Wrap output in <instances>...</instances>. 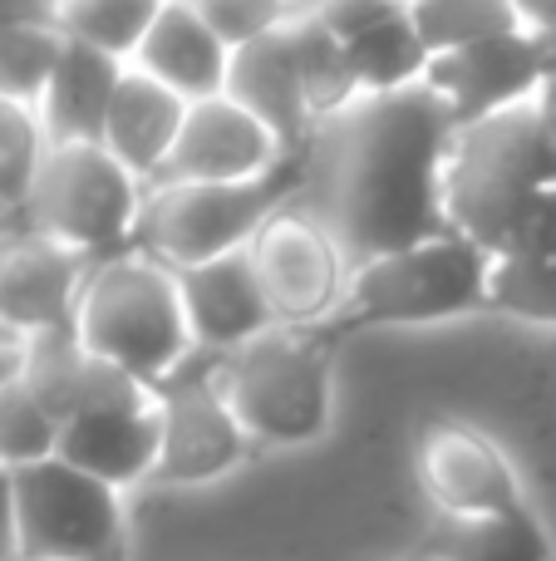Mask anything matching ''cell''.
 <instances>
[{"label":"cell","mask_w":556,"mask_h":561,"mask_svg":"<svg viewBox=\"0 0 556 561\" xmlns=\"http://www.w3.org/2000/svg\"><path fill=\"white\" fill-rule=\"evenodd\" d=\"M453 134L459 124L429 84L360 94L315 124L296 207L331 227L350 266L449 237L443 163Z\"/></svg>","instance_id":"1"},{"label":"cell","mask_w":556,"mask_h":561,"mask_svg":"<svg viewBox=\"0 0 556 561\" xmlns=\"http://www.w3.org/2000/svg\"><path fill=\"white\" fill-rule=\"evenodd\" d=\"M547 187H556V138L537 99L453 134L443 163V213L453 232L478 242L488 256L508 252Z\"/></svg>","instance_id":"2"},{"label":"cell","mask_w":556,"mask_h":561,"mask_svg":"<svg viewBox=\"0 0 556 561\" xmlns=\"http://www.w3.org/2000/svg\"><path fill=\"white\" fill-rule=\"evenodd\" d=\"M74 330L99 359L118 365L138 385H163L187 355H193V330H187L177 272L143 247H124L114 256H99L84 276L74 310Z\"/></svg>","instance_id":"3"},{"label":"cell","mask_w":556,"mask_h":561,"mask_svg":"<svg viewBox=\"0 0 556 561\" xmlns=\"http://www.w3.org/2000/svg\"><path fill=\"white\" fill-rule=\"evenodd\" d=\"M340 325H276L222 355L217 379L256 448H305L335 414Z\"/></svg>","instance_id":"4"},{"label":"cell","mask_w":556,"mask_h":561,"mask_svg":"<svg viewBox=\"0 0 556 561\" xmlns=\"http://www.w3.org/2000/svg\"><path fill=\"white\" fill-rule=\"evenodd\" d=\"M301 168V153H291L271 173L246 183H153L138 213L134 247L167 262L173 272L242 252L281 207L296 203Z\"/></svg>","instance_id":"5"},{"label":"cell","mask_w":556,"mask_h":561,"mask_svg":"<svg viewBox=\"0 0 556 561\" xmlns=\"http://www.w3.org/2000/svg\"><path fill=\"white\" fill-rule=\"evenodd\" d=\"M488 272L493 256L459 232L374 256L355 266L335 325H439V320L473 316L488 310Z\"/></svg>","instance_id":"6"},{"label":"cell","mask_w":556,"mask_h":561,"mask_svg":"<svg viewBox=\"0 0 556 561\" xmlns=\"http://www.w3.org/2000/svg\"><path fill=\"white\" fill-rule=\"evenodd\" d=\"M148 187L104 144H49L20 222L99 262L134 247Z\"/></svg>","instance_id":"7"},{"label":"cell","mask_w":556,"mask_h":561,"mask_svg":"<svg viewBox=\"0 0 556 561\" xmlns=\"http://www.w3.org/2000/svg\"><path fill=\"white\" fill-rule=\"evenodd\" d=\"M15 547L20 561H124V493L45 458L15 473Z\"/></svg>","instance_id":"8"},{"label":"cell","mask_w":556,"mask_h":561,"mask_svg":"<svg viewBox=\"0 0 556 561\" xmlns=\"http://www.w3.org/2000/svg\"><path fill=\"white\" fill-rule=\"evenodd\" d=\"M217 365H222V355L193 350L163 385H153L158 424H163L153 483L207 488L256 454L252 434L242 428L222 379H217Z\"/></svg>","instance_id":"9"},{"label":"cell","mask_w":556,"mask_h":561,"mask_svg":"<svg viewBox=\"0 0 556 561\" xmlns=\"http://www.w3.org/2000/svg\"><path fill=\"white\" fill-rule=\"evenodd\" d=\"M256 276L276 310V325H331L350 296V256L335 232L305 207H281L252 242Z\"/></svg>","instance_id":"10"},{"label":"cell","mask_w":556,"mask_h":561,"mask_svg":"<svg viewBox=\"0 0 556 561\" xmlns=\"http://www.w3.org/2000/svg\"><path fill=\"white\" fill-rule=\"evenodd\" d=\"M414 468L439 523H483L528 507L522 478L502 444L459 419H439L424 428L414 444Z\"/></svg>","instance_id":"11"},{"label":"cell","mask_w":556,"mask_h":561,"mask_svg":"<svg viewBox=\"0 0 556 561\" xmlns=\"http://www.w3.org/2000/svg\"><path fill=\"white\" fill-rule=\"evenodd\" d=\"M552 75V55L547 39L532 35V30H512V35H493L478 45L449 49V55H433L424 69V84L449 104L453 124H478L493 118L502 108L532 104L542 94Z\"/></svg>","instance_id":"12"},{"label":"cell","mask_w":556,"mask_h":561,"mask_svg":"<svg viewBox=\"0 0 556 561\" xmlns=\"http://www.w3.org/2000/svg\"><path fill=\"white\" fill-rule=\"evenodd\" d=\"M89 256L25 222L0 232V325L15 340L74 325L79 290L89 276Z\"/></svg>","instance_id":"13"},{"label":"cell","mask_w":556,"mask_h":561,"mask_svg":"<svg viewBox=\"0 0 556 561\" xmlns=\"http://www.w3.org/2000/svg\"><path fill=\"white\" fill-rule=\"evenodd\" d=\"M281 158L291 153L276 144V134L262 118L246 114L236 99L212 94L187 108L173 158L163 163V173L153 183H246V178L271 173Z\"/></svg>","instance_id":"14"},{"label":"cell","mask_w":556,"mask_h":561,"mask_svg":"<svg viewBox=\"0 0 556 561\" xmlns=\"http://www.w3.org/2000/svg\"><path fill=\"white\" fill-rule=\"evenodd\" d=\"M177 290H183L193 345L207 350V355H232L246 340L276 330V310L266 300L262 276H256L252 247L183 266L177 272Z\"/></svg>","instance_id":"15"},{"label":"cell","mask_w":556,"mask_h":561,"mask_svg":"<svg viewBox=\"0 0 556 561\" xmlns=\"http://www.w3.org/2000/svg\"><path fill=\"white\" fill-rule=\"evenodd\" d=\"M20 379H25V385L39 394V404L59 419V428L79 414L134 404V399L153 394V389L138 385V379L124 375L118 365L99 359L94 350L79 340L74 325L20 340Z\"/></svg>","instance_id":"16"},{"label":"cell","mask_w":556,"mask_h":561,"mask_svg":"<svg viewBox=\"0 0 556 561\" xmlns=\"http://www.w3.org/2000/svg\"><path fill=\"white\" fill-rule=\"evenodd\" d=\"M158 444H163L158 399L143 394L134 404H114V409H94V414L69 419L59 428L55 458H65L79 473L128 493V488L148 483L158 473Z\"/></svg>","instance_id":"17"},{"label":"cell","mask_w":556,"mask_h":561,"mask_svg":"<svg viewBox=\"0 0 556 561\" xmlns=\"http://www.w3.org/2000/svg\"><path fill=\"white\" fill-rule=\"evenodd\" d=\"M222 94L236 99L246 114L262 118L286 153H305V144L315 134V114H311V99H305L301 59H296L291 30L286 25H276L271 35H256L252 45L232 49Z\"/></svg>","instance_id":"18"},{"label":"cell","mask_w":556,"mask_h":561,"mask_svg":"<svg viewBox=\"0 0 556 561\" xmlns=\"http://www.w3.org/2000/svg\"><path fill=\"white\" fill-rule=\"evenodd\" d=\"M187 99L173 94L167 84H158L153 75L128 65L124 79H118V94L108 104V118H104V138L99 144L138 178V183H153L163 173V163L173 158L177 148V134L187 124Z\"/></svg>","instance_id":"19"},{"label":"cell","mask_w":556,"mask_h":561,"mask_svg":"<svg viewBox=\"0 0 556 561\" xmlns=\"http://www.w3.org/2000/svg\"><path fill=\"white\" fill-rule=\"evenodd\" d=\"M227 65H232V49L212 35V25H207L187 0H167V5L158 10L153 30H148V39L134 55V69L153 75L158 84L183 94L187 104L222 94Z\"/></svg>","instance_id":"20"},{"label":"cell","mask_w":556,"mask_h":561,"mask_svg":"<svg viewBox=\"0 0 556 561\" xmlns=\"http://www.w3.org/2000/svg\"><path fill=\"white\" fill-rule=\"evenodd\" d=\"M488 310L528 325H556V187L537 197L508 252L493 256Z\"/></svg>","instance_id":"21"},{"label":"cell","mask_w":556,"mask_h":561,"mask_svg":"<svg viewBox=\"0 0 556 561\" xmlns=\"http://www.w3.org/2000/svg\"><path fill=\"white\" fill-rule=\"evenodd\" d=\"M124 69H128L124 59L65 35L59 69L49 79L45 99H39V124H45L49 144H99Z\"/></svg>","instance_id":"22"},{"label":"cell","mask_w":556,"mask_h":561,"mask_svg":"<svg viewBox=\"0 0 556 561\" xmlns=\"http://www.w3.org/2000/svg\"><path fill=\"white\" fill-rule=\"evenodd\" d=\"M291 30V45H296V59H301V79H305V99H311V114L315 124L340 108H350L355 99L364 94L360 89V75H355V59H350V45L335 35L331 25L311 15V10L296 5V15L286 20Z\"/></svg>","instance_id":"23"},{"label":"cell","mask_w":556,"mask_h":561,"mask_svg":"<svg viewBox=\"0 0 556 561\" xmlns=\"http://www.w3.org/2000/svg\"><path fill=\"white\" fill-rule=\"evenodd\" d=\"M424 547L439 561H556L547 533L528 507L483 523H439Z\"/></svg>","instance_id":"24"},{"label":"cell","mask_w":556,"mask_h":561,"mask_svg":"<svg viewBox=\"0 0 556 561\" xmlns=\"http://www.w3.org/2000/svg\"><path fill=\"white\" fill-rule=\"evenodd\" d=\"M355 59V75H360L364 94H394V89L424 84V69H429V45L419 39L409 20V5L394 10L390 20H380L374 30H364L360 39H345Z\"/></svg>","instance_id":"25"},{"label":"cell","mask_w":556,"mask_h":561,"mask_svg":"<svg viewBox=\"0 0 556 561\" xmlns=\"http://www.w3.org/2000/svg\"><path fill=\"white\" fill-rule=\"evenodd\" d=\"M163 5L167 0H59L55 25L79 45H94L104 55L134 65L138 45L148 39Z\"/></svg>","instance_id":"26"},{"label":"cell","mask_w":556,"mask_h":561,"mask_svg":"<svg viewBox=\"0 0 556 561\" xmlns=\"http://www.w3.org/2000/svg\"><path fill=\"white\" fill-rule=\"evenodd\" d=\"M409 20L429 45V55H449V49L478 45V39L528 30L512 0H409Z\"/></svg>","instance_id":"27"},{"label":"cell","mask_w":556,"mask_h":561,"mask_svg":"<svg viewBox=\"0 0 556 561\" xmlns=\"http://www.w3.org/2000/svg\"><path fill=\"white\" fill-rule=\"evenodd\" d=\"M45 153L49 134L39 124V108L0 99V213L15 217V222L30 203V187H35Z\"/></svg>","instance_id":"28"},{"label":"cell","mask_w":556,"mask_h":561,"mask_svg":"<svg viewBox=\"0 0 556 561\" xmlns=\"http://www.w3.org/2000/svg\"><path fill=\"white\" fill-rule=\"evenodd\" d=\"M65 55V30L59 25H15L0 30V99L39 108L49 79Z\"/></svg>","instance_id":"29"},{"label":"cell","mask_w":556,"mask_h":561,"mask_svg":"<svg viewBox=\"0 0 556 561\" xmlns=\"http://www.w3.org/2000/svg\"><path fill=\"white\" fill-rule=\"evenodd\" d=\"M55 454H59V419L15 375L0 389V463L10 473H20V468H35Z\"/></svg>","instance_id":"30"},{"label":"cell","mask_w":556,"mask_h":561,"mask_svg":"<svg viewBox=\"0 0 556 561\" xmlns=\"http://www.w3.org/2000/svg\"><path fill=\"white\" fill-rule=\"evenodd\" d=\"M187 5L212 25V35L227 49L252 45L256 35H271L276 25H286L296 15L291 0H187Z\"/></svg>","instance_id":"31"},{"label":"cell","mask_w":556,"mask_h":561,"mask_svg":"<svg viewBox=\"0 0 556 561\" xmlns=\"http://www.w3.org/2000/svg\"><path fill=\"white\" fill-rule=\"evenodd\" d=\"M409 0H301V10H311L321 25H331L340 39H360L364 30H374L380 20H390L394 10H404Z\"/></svg>","instance_id":"32"},{"label":"cell","mask_w":556,"mask_h":561,"mask_svg":"<svg viewBox=\"0 0 556 561\" xmlns=\"http://www.w3.org/2000/svg\"><path fill=\"white\" fill-rule=\"evenodd\" d=\"M59 0H0V30L15 25H55Z\"/></svg>","instance_id":"33"},{"label":"cell","mask_w":556,"mask_h":561,"mask_svg":"<svg viewBox=\"0 0 556 561\" xmlns=\"http://www.w3.org/2000/svg\"><path fill=\"white\" fill-rule=\"evenodd\" d=\"M0 561H20L15 547V473L0 463Z\"/></svg>","instance_id":"34"},{"label":"cell","mask_w":556,"mask_h":561,"mask_svg":"<svg viewBox=\"0 0 556 561\" xmlns=\"http://www.w3.org/2000/svg\"><path fill=\"white\" fill-rule=\"evenodd\" d=\"M512 10H518V20L532 35H542V39L556 35V0H512Z\"/></svg>","instance_id":"35"},{"label":"cell","mask_w":556,"mask_h":561,"mask_svg":"<svg viewBox=\"0 0 556 561\" xmlns=\"http://www.w3.org/2000/svg\"><path fill=\"white\" fill-rule=\"evenodd\" d=\"M20 375V345H0V389Z\"/></svg>","instance_id":"36"},{"label":"cell","mask_w":556,"mask_h":561,"mask_svg":"<svg viewBox=\"0 0 556 561\" xmlns=\"http://www.w3.org/2000/svg\"><path fill=\"white\" fill-rule=\"evenodd\" d=\"M399 561H439V557H433L429 547H419V552H409V557H399Z\"/></svg>","instance_id":"37"},{"label":"cell","mask_w":556,"mask_h":561,"mask_svg":"<svg viewBox=\"0 0 556 561\" xmlns=\"http://www.w3.org/2000/svg\"><path fill=\"white\" fill-rule=\"evenodd\" d=\"M0 345H20V340H15V335H10V330H5V325H0Z\"/></svg>","instance_id":"38"},{"label":"cell","mask_w":556,"mask_h":561,"mask_svg":"<svg viewBox=\"0 0 556 561\" xmlns=\"http://www.w3.org/2000/svg\"><path fill=\"white\" fill-rule=\"evenodd\" d=\"M10 222H15V217H5V213H0V232H5V227H10Z\"/></svg>","instance_id":"39"},{"label":"cell","mask_w":556,"mask_h":561,"mask_svg":"<svg viewBox=\"0 0 556 561\" xmlns=\"http://www.w3.org/2000/svg\"><path fill=\"white\" fill-rule=\"evenodd\" d=\"M291 5H301V0H291Z\"/></svg>","instance_id":"40"}]
</instances>
